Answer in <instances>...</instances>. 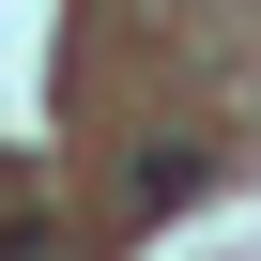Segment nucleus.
<instances>
[{"label":"nucleus","instance_id":"1","mask_svg":"<svg viewBox=\"0 0 261 261\" xmlns=\"http://www.w3.org/2000/svg\"><path fill=\"white\" fill-rule=\"evenodd\" d=\"M0 261H62V246H46V230H31V215H16V230H0Z\"/></svg>","mask_w":261,"mask_h":261}]
</instances>
